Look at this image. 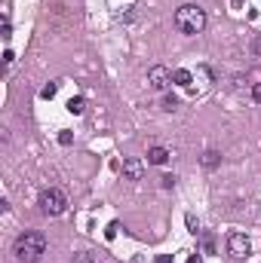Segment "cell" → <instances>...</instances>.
I'll return each mask as SVG.
<instances>
[{
	"instance_id": "cell-1",
	"label": "cell",
	"mask_w": 261,
	"mask_h": 263,
	"mask_svg": "<svg viewBox=\"0 0 261 263\" xmlns=\"http://www.w3.org/2000/svg\"><path fill=\"white\" fill-rule=\"evenodd\" d=\"M13 254H16L22 263H40L43 254H47V236H43V233H34V230L22 233V236L16 239V245H13Z\"/></svg>"
},
{
	"instance_id": "cell-2",
	"label": "cell",
	"mask_w": 261,
	"mask_h": 263,
	"mask_svg": "<svg viewBox=\"0 0 261 263\" xmlns=\"http://www.w3.org/2000/svg\"><path fill=\"white\" fill-rule=\"evenodd\" d=\"M175 28L181 34H188V37H194V34H203V28H206V13L197 6V3H185V6H178L175 9Z\"/></svg>"
},
{
	"instance_id": "cell-3",
	"label": "cell",
	"mask_w": 261,
	"mask_h": 263,
	"mask_svg": "<svg viewBox=\"0 0 261 263\" xmlns=\"http://www.w3.org/2000/svg\"><path fill=\"white\" fill-rule=\"evenodd\" d=\"M65 208H68L65 190H59V187H47V190L40 193V211H43V214L59 217V214H65Z\"/></svg>"
},
{
	"instance_id": "cell-4",
	"label": "cell",
	"mask_w": 261,
	"mask_h": 263,
	"mask_svg": "<svg viewBox=\"0 0 261 263\" xmlns=\"http://www.w3.org/2000/svg\"><path fill=\"white\" fill-rule=\"evenodd\" d=\"M147 86L154 89V92H166L169 86H172V71L163 64H154L151 71H147Z\"/></svg>"
},
{
	"instance_id": "cell-5",
	"label": "cell",
	"mask_w": 261,
	"mask_h": 263,
	"mask_svg": "<svg viewBox=\"0 0 261 263\" xmlns=\"http://www.w3.org/2000/svg\"><path fill=\"white\" fill-rule=\"evenodd\" d=\"M228 251H231L234 257H246L249 251H252V242H249L246 233H231L228 236Z\"/></svg>"
},
{
	"instance_id": "cell-6",
	"label": "cell",
	"mask_w": 261,
	"mask_h": 263,
	"mask_svg": "<svg viewBox=\"0 0 261 263\" xmlns=\"http://www.w3.org/2000/svg\"><path fill=\"white\" fill-rule=\"evenodd\" d=\"M123 175H126L129 181H139L144 175V165H142V159H123Z\"/></svg>"
},
{
	"instance_id": "cell-7",
	"label": "cell",
	"mask_w": 261,
	"mask_h": 263,
	"mask_svg": "<svg viewBox=\"0 0 261 263\" xmlns=\"http://www.w3.org/2000/svg\"><path fill=\"white\" fill-rule=\"evenodd\" d=\"M169 153L166 147H151V150H147V165H166L169 162Z\"/></svg>"
},
{
	"instance_id": "cell-8",
	"label": "cell",
	"mask_w": 261,
	"mask_h": 263,
	"mask_svg": "<svg viewBox=\"0 0 261 263\" xmlns=\"http://www.w3.org/2000/svg\"><path fill=\"white\" fill-rule=\"evenodd\" d=\"M172 83H175V86H185V89H190V83H194V74H190V71H185V67H178V71L172 74Z\"/></svg>"
},
{
	"instance_id": "cell-9",
	"label": "cell",
	"mask_w": 261,
	"mask_h": 263,
	"mask_svg": "<svg viewBox=\"0 0 261 263\" xmlns=\"http://www.w3.org/2000/svg\"><path fill=\"white\" fill-rule=\"evenodd\" d=\"M218 162H221L218 150H206V153H203V168H218Z\"/></svg>"
},
{
	"instance_id": "cell-10",
	"label": "cell",
	"mask_w": 261,
	"mask_h": 263,
	"mask_svg": "<svg viewBox=\"0 0 261 263\" xmlns=\"http://www.w3.org/2000/svg\"><path fill=\"white\" fill-rule=\"evenodd\" d=\"M68 110H71L74 117H80V113L86 110V101H83L80 95H77V98H71V101H68Z\"/></svg>"
},
{
	"instance_id": "cell-11",
	"label": "cell",
	"mask_w": 261,
	"mask_h": 263,
	"mask_svg": "<svg viewBox=\"0 0 261 263\" xmlns=\"http://www.w3.org/2000/svg\"><path fill=\"white\" fill-rule=\"evenodd\" d=\"M55 92H59V83H47V86L40 89V98H43V101H52Z\"/></svg>"
},
{
	"instance_id": "cell-12",
	"label": "cell",
	"mask_w": 261,
	"mask_h": 263,
	"mask_svg": "<svg viewBox=\"0 0 261 263\" xmlns=\"http://www.w3.org/2000/svg\"><path fill=\"white\" fill-rule=\"evenodd\" d=\"M185 223H188V233H194V236L200 233V221H197V214H188V217H185Z\"/></svg>"
},
{
	"instance_id": "cell-13",
	"label": "cell",
	"mask_w": 261,
	"mask_h": 263,
	"mask_svg": "<svg viewBox=\"0 0 261 263\" xmlns=\"http://www.w3.org/2000/svg\"><path fill=\"white\" fill-rule=\"evenodd\" d=\"M59 144H62V147H71V144H74V135L68 132V129H65V132H59Z\"/></svg>"
},
{
	"instance_id": "cell-14",
	"label": "cell",
	"mask_w": 261,
	"mask_h": 263,
	"mask_svg": "<svg viewBox=\"0 0 261 263\" xmlns=\"http://www.w3.org/2000/svg\"><path fill=\"white\" fill-rule=\"evenodd\" d=\"M175 107H178V98L175 95H166L163 98V110H175Z\"/></svg>"
},
{
	"instance_id": "cell-15",
	"label": "cell",
	"mask_w": 261,
	"mask_h": 263,
	"mask_svg": "<svg viewBox=\"0 0 261 263\" xmlns=\"http://www.w3.org/2000/svg\"><path fill=\"white\" fill-rule=\"evenodd\" d=\"M117 230H120V223L114 221V223H108V230H105V239L111 242V239H117Z\"/></svg>"
},
{
	"instance_id": "cell-16",
	"label": "cell",
	"mask_w": 261,
	"mask_h": 263,
	"mask_svg": "<svg viewBox=\"0 0 261 263\" xmlns=\"http://www.w3.org/2000/svg\"><path fill=\"white\" fill-rule=\"evenodd\" d=\"M160 187H163V190H172V187H175V178H172V175H163V178H160Z\"/></svg>"
},
{
	"instance_id": "cell-17",
	"label": "cell",
	"mask_w": 261,
	"mask_h": 263,
	"mask_svg": "<svg viewBox=\"0 0 261 263\" xmlns=\"http://www.w3.org/2000/svg\"><path fill=\"white\" fill-rule=\"evenodd\" d=\"M252 101L261 104V83H252Z\"/></svg>"
},
{
	"instance_id": "cell-18",
	"label": "cell",
	"mask_w": 261,
	"mask_h": 263,
	"mask_svg": "<svg viewBox=\"0 0 261 263\" xmlns=\"http://www.w3.org/2000/svg\"><path fill=\"white\" fill-rule=\"evenodd\" d=\"M3 61H6V64H13V61H16V55H13V49H6V52H3Z\"/></svg>"
},
{
	"instance_id": "cell-19",
	"label": "cell",
	"mask_w": 261,
	"mask_h": 263,
	"mask_svg": "<svg viewBox=\"0 0 261 263\" xmlns=\"http://www.w3.org/2000/svg\"><path fill=\"white\" fill-rule=\"evenodd\" d=\"M252 49H255V55H261V37H255V40H252Z\"/></svg>"
},
{
	"instance_id": "cell-20",
	"label": "cell",
	"mask_w": 261,
	"mask_h": 263,
	"mask_svg": "<svg viewBox=\"0 0 261 263\" xmlns=\"http://www.w3.org/2000/svg\"><path fill=\"white\" fill-rule=\"evenodd\" d=\"M157 263H172V254H160V257H157Z\"/></svg>"
},
{
	"instance_id": "cell-21",
	"label": "cell",
	"mask_w": 261,
	"mask_h": 263,
	"mask_svg": "<svg viewBox=\"0 0 261 263\" xmlns=\"http://www.w3.org/2000/svg\"><path fill=\"white\" fill-rule=\"evenodd\" d=\"M188 263H203V257H200V254H194V257H188Z\"/></svg>"
},
{
	"instance_id": "cell-22",
	"label": "cell",
	"mask_w": 261,
	"mask_h": 263,
	"mask_svg": "<svg viewBox=\"0 0 261 263\" xmlns=\"http://www.w3.org/2000/svg\"><path fill=\"white\" fill-rule=\"evenodd\" d=\"M231 3H234V6H240V3H243V0H231Z\"/></svg>"
}]
</instances>
